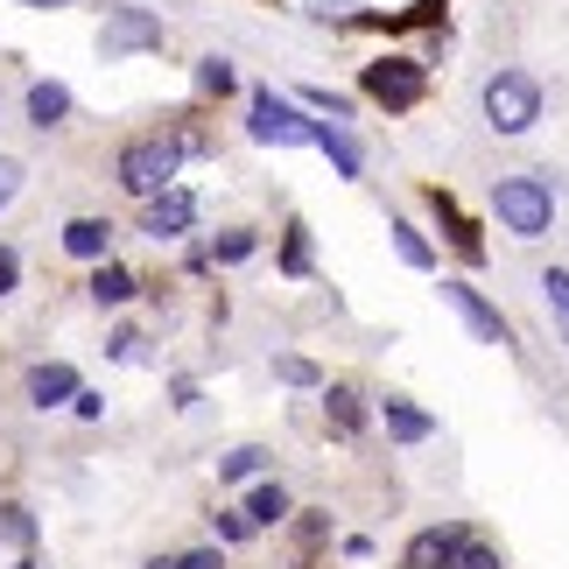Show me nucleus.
Returning a JSON list of instances; mask_svg holds the SVG:
<instances>
[{"mask_svg": "<svg viewBox=\"0 0 569 569\" xmlns=\"http://www.w3.org/2000/svg\"><path fill=\"white\" fill-rule=\"evenodd\" d=\"M190 134H141V141H127L120 148V162H113V177H120V190L127 197H141V204H148V197H162L169 190V177H177V162L190 156Z\"/></svg>", "mask_w": 569, "mask_h": 569, "instance_id": "1", "label": "nucleus"}, {"mask_svg": "<svg viewBox=\"0 0 569 569\" xmlns=\"http://www.w3.org/2000/svg\"><path fill=\"white\" fill-rule=\"evenodd\" d=\"M492 218H499V232H513V239H541L556 226V183L549 177H507L492 190Z\"/></svg>", "mask_w": 569, "mask_h": 569, "instance_id": "2", "label": "nucleus"}, {"mask_svg": "<svg viewBox=\"0 0 569 569\" xmlns=\"http://www.w3.org/2000/svg\"><path fill=\"white\" fill-rule=\"evenodd\" d=\"M478 99H486V127H492V134H528V127L541 120V84L528 71H492Z\"/></svg>", "mask_w": 569, "mask_h": 569, "instance_id": "3", "label": "nucleus"}, {"mask_svg": "<svg viewBox=\"0 0 569 569\" xmlns=\"http://www.w3.org/2000/svg\"><path fill=\"white\" fill-rule=\"evenodd\" d=\"M247 134L268 141V148H317V120H302V106L274 99V84H260L253 113H247Z\"/></svg>", "mask_w": 569, "mask_h": 569, "instance_id": "4", "label": "nucleus"}, {"mask_svg": "<svg viewBox=\"0 0 569 569\" xmlns=\"http://www.w3.org/2000/svg\"><path fill=\"white\" fill-rule=\"evenodd\" d=\"M429 92V71L415 57H380V63H366V99H380L387 113H408V106H422Z\"/></svg>", "mask_w": 569, "mask_h": 569, "instance_id": "5", "label": "nucleus"}, {"mask_svg": "<svg viewBox=\"0 0 569 569\" xmlns=\"http://www.w3.org/2000/svg\"><path fill=\"white\" fill-rule=\"evenodd\" d=\"M127 50H162V21L148 8H113V21L99 29V57H127Z\"/></svg>", "mask_w": 569, "mask_h": 569, "instance_id": "6", "label": "nucleus"}, {"mask_svg": "<svg viewBox=\"0 0 569 569\" xmlns=\"http://www.w3.org/2000/svg\"><path fill=\"white\" fill-rule=\"evenodd\" d=\"M443 302H450V310H457V317L471 323V338H478V345H513V331H507V317H499L492 302H486V296L471 289V281H443Z\"/></svg>", "mask_w": 569, "mask_h": 569, "instance_id": "7", "label": "nucleus"}, {"mask_svg": "<svg viewBox=\"0 0 569 569\" xmlns=\"http://www.w3.org/2000/svg\"><path fill=\"white\" fill-rule=\"evenodd\" d=\"M190 226H197V197H190V190L148 197V211H141V232H148V239H183Z\"/></svg>", "mask_w": 569, "mask_h": 569, "instance_id": "8", "label": "nucleus"}, {"mask_svg": "<svg viewBox=\"0 0 569 569\" xmlns=\"http://www.w3.org/2000/svg\"><path fill=\"white\" fill-rule=\"evenodd\" d=\"M71 393H78V373H71L63 359H50V366H29V401H36L42 415H50V408H63Z\"/></svg>", "mask_w": 569, "mask_h": 569, "instance_id": "9", "label": "nucleus"}, {"mask_svg": "<svg viewBox=\"0 0 569 569\" xmlns=\"http://www.w3.org/2000/svg\"><path fill=\"white\" fill-rule=\"evenodd\" d=\"M63 253L71 260H106L113 253V226H106V218H71V226H63Z\"/></svg>", "mask_w": 569, "mask_h": 569, "instance_id": "10", "label": "nucleus"}, {"mask_svg": "<svg viewBox=\"0 0 569 569\" xmlns=\"http://www.w3.org/2000/svg\"><path fill=\"white\" fill-rule=\"evenodd\" d=\"M380 415H387V436H393V443H422V436H436V422L415 401H401V393H387Z\"/></svg>", "mask_w": 569, "mask_h": 569, "instance_id": "11", "label": "nucleus"}, {"mask_svg": "<svg viewBox=\"0 0 569 569\" xmlns=\"http://www.w3.org/2000/svg\"><path fill=\"white\" fill-rule=\"evenodd\" d=\"M63 120H71V92H63L57 78L29 84V127H42V134H50V127H63Z\"/></svg>", "mask_w": 569, "mask_h": 569, "instance_id": "12", "label": "nucleus"}, {"mask_svg": "<svg viewBox=\"0 0 569 569\" xmlns=\"http://www.w3.org/2000/svg\"><path fill=\"white\" fill-rule=\"evenodd\" d=\"M134 268H120V260H99V274H92V302L99 310H120V302H134Z\"/></svg>", "mask_w": 569, "mask_h": 569, "instance_id": "13", "label": "nucleus"}, {"mask_svg": "<svg viewBox=\"0 0 569 569\" xmlns=\"http://www.w3.org/2000/svg\"><path fill=\"white\" fill-rule=\"evenodd\" d=\"M457 541H465V528H429V535H415V541H408V569H436V562H450V556H457Z\"/></svg>", "mask_w": 569, "mask_h": 569, "instance_id": "14", "label": "nucleus"}, {"mask_svg": "<svg viewBox=\"0 0 569 569\" xmlns=\"http://www.w3.org/2000/svg\"><path fill=\"white\" fill-rule=\"evenodd\" d=\"M317 148H323V156H331V169H338V177H359V169H366V156H359V141L345 134L338 120H331V127H317Z\"/></svg>", "mask_w": 569, "mask_h": 569, "instance_id": "15", "label": "nucleus"}, {"mask_svg": "<svg viewBox=\"0 0 569 569\" xmlns=\"http://www.w3.org/2000/svg\"><path fill=\"white\" fill-rule=\"evenodd\" d=\"M429 211H436V218H443V232L457 239V253H465V260H478V253H486V247H478V232L465 226V211H457V204H450V197H443V190H429Z\"/></svg>", "mask_w": 569, "mask_h": 569, "instance_id": "16", "label": "nucleus"}, {"mask_svg": "<svg viewBox=\"0 0 569 569\" xmlns=\"http://www.w3.org/2000/svg\"><path fill=\"white\" fill-rule=\"evenodd\" d=\"M323 415H331L338 436H359V429H366V408H359L352 387H331V393H323Z\"/></svg>", "mask_w": 569, "mask_h": 569, "instance_id": "17", "label": "nucleus"}, {"mask_svg": "<svg viewBox=\"0 0 569 569\" xmlns=\"http://www.w3.org/2000/svg\"><path fill=\"white\" fill-rule=\"evenodd\" d=\"M387 232H393V253H401V260H408V268H436V247H429V239H422V232H415V226H408V218H393V226H387Z\"/></svg>", "mask_w": 569, "mask_h": 569, "instance_id": "18", "label": "nucleus"}, {"mask_svg": "<svg viewBox=\"0 0 569 569\" xmlns=\"http://www.w3.org/2000/svg\"><path fill=\"white\" fill-rule=\"evenodd\" d=\"M260 465H268V450H260V443H239V450L218 457V478H226V486H247Z\"/></svg>", "mask_w": 569, "mask_h": 569, "instance_id": "19", "label": "nucleus"}, {"mask_svg": "<svg viewBox=\"0 0 569 569\" xmlns=\"http://www.w3.org/2000/svg\"><path fill=\"white\" fill-rule=\"evenodd\" d=\"M247 520H253V528H274V520H289V492H281V486H253Z\"/></svg>", "mask_w": 569, "mask_h": 569, "instance_id": "20", "label": "nucleus"}, {"mask_svg": "<svg viewBox=\"0 0 569 569\" xmlns=\"http://www.w3.org/2000/svg\"><path fill=\"white\" fill-rule=\"evenodd\" d=\"M541 302H549L556 331H562V345H569V268H549V274H541Z\"/></svg>", "mask_w": 569, "mask_h": 569, "instance_id": "21", "label": "nucleus"}, {"mask_svg": "<svg viewBox=\"0 0 569 569\" xmlns=\"http://www.w3.org/2000/svg\"><path fill=\"white\" fill-rule=\"evenodd\" d=\"M0 541H8V549H29L36 541V520H29L21 499H0Z\"/></svg>", "mask_w": 569, "mask_h": 569, "instance_id": "22", "label": "nucleus"}, {"mask_svg": "<svg viewBox=\"0 0 569 569\" xmlns=\"http://www.w3.org/2000/svg\"><path fill=\"white\" fill-rule=\"evenodd\" d=\"M197 92H204V99H226L232 92V57H197Z\"/></svg>", "mask_w": 569, "mask_h": 569, "instance_id": "23", "label": "nucleus"}, {"mask_svg": "<svg viewBox=\"0 0 569 569\" xmlns=\"http://www.w3.org/2000/svg\"><path fill=\"white\" fill-rule=\"evenodd\" d=\"M281 274H310V232L289 226V239H281Z\"/></svg>", "mask_w": 569, "mask_h": 569, "instance_id": "24", "label": "nucleus"}, {"mask_svg": "<svg viewBox=\"0 0 569 569\" xmlns=\"http://www.w3.org/2000/svg\"><path fill=\"white\" fill-rule=\"evenodd\" d=\"M450 569H499V549H486V541H457V556H450Z\"/></svg>", "mask_w": 569, "mask_h": 569, "instance_id": "25", "label": "nucleus"}, {"mask_svg": "<svg viewBox=\"0 0 569 569\" xmlns=\"http://www.w3.org/2000/svg\"><path fill=\"white\" fill-rule=\"evenodd\" d=\"M247 253H253V232H226V239H211V253H204V260L232 268V260H247Z\"/></svg>", "mask_w": 569, "mask_h": 569, "instance_id": "26", "label": "nucleus"}, {"mask_svg": "<svg viewBox=\"0 0 569 569\" xmlns=\"http://www.w3.org/2000/svg\"><path fill=\"white\" fill-rule=\"evenodd\" d=\"M302 99H310V106H323V113H331V120H352V99H345V92H323V84H310V92H302Z\"/></svg>", "mask_w": 569, "mask_h": 569, "instance_id": "27", "label": "nucleus"}, {"mask_svg": "<svg viewBox=\"0 0 569 569\" xmlns=\"http://www.w3.org/2000/svg\"><path fill=\"white\" fill-rule=\"evenodd\" d=\"M274 380H289V387H317V366H310V359H274Z\"/></svg>", "mask_w": 569, "mask_h": 569, "instance_id": "28", "label": "nucleus"}, {"mask_svg": "<svg viewBox=\"0 0 569 569\" xmlns=\"http://www.w3.org/2000/svg\"><path fill=\"white\" fill-rule=\"evenodd\" d=\"M14 190H21V162H14V156H0V211L14 204Z\"/></svg>", "mask_w": 569, "mask_h": 569, "instance_id": "29", "label": "nucleus"}, {"mask_svg": "<svg viewBox=\"0 0 569 569\" xmlns=\"http://www.w3.org/2000/svg\"><path fill=\"white\" fill-rule=\"evenodd\" d=\"M218 535H226V541H247L253 520H247V513H218Z\"/></svg>", "mask_w": 569, "mask_h": 569, "instance_id": "30", "label": "nucleus"}, {"mask_svg": "<svg viewBox=\"0 0 569 569\" xmlns=\"http://www.w3.org/2000/svg\"><path fill=\"white\" fill-rule=\"evenodd\" d=\"M14 281H21V260L14 247H0V296H14Z\"/></svg>", "mask_w": 569, "mask_h": 569, "instance_id": "31", "label": "nucleus"}, {"mask_svg": "<svg viewBox=\"0 0 569 569\" xmlns=\"http://www.w3.org/2000/svg\"><path fill=\"white\" fill-rule=\"evenodd\" d=\"M71 408L84 415V422H99V408H106V401H99V393H92V387H78V393H71Z\"/></svg>", "mask_w": 569, "mask_h": 569, "instance_id": "32", "label": "nucleus"}, {"mask_svg": "<svg viewBox=\"0 0 569 569\" xmlns=\"http://www.w3.org/2000/svg\"><path fill=\"white\" fill-rule=\"evenodd\" d=\"M134 345H141L134 331H113V338H106V352H113V359H134Z\"/></svg>", "mask_w": 569, "mask_h": 569, "instance_id": "33", "label": "nucleus"}, {"mask_svg": "<svg viewBox=\"0 0 569 569\" xmlns=\"http://www.w3.org/2000/svg\"><path fill=\"white\" fill-rule=\"evenodd\" d=\"M177 569H226V562H218V549H190Z\"/></svg>", "mask_w": 569, "mask_h": 569, "instance_id": "34", "label": "nucleus"}, {"mask_svg": "<svg viewBox=\"0 0 569 569\" xmlns=\"http://www.w3.org/2000/svg\"><path fill=\"white\" fill-rule=\"evenodd\" d=\"M21 8H63V0H21Z\"/></svg>", "mask_w": 569, "mask_h": 569, "instance_id": "35", "label": "nucleus"}, {"mask_svg": "<svg viewBox=\"0 0 569 569\" xmlns=\"http://www.w3.org/2000/svg\"><path fill=\"white\" fill-rule=\"evenodd\" d=\"M141 569H177V562H169V556H156V562H141Z\"/></svg>", "mask_w": 569, "mask_h": 569, "instance_id": "36", "label": "nucleus"}, {"mask_svg": "<svg viewBox=\"0 0 569 569\" xmlns=\"http://www.w3.org/2000/svg\"><path fill=\"white\" fill-rule=\"evenodd\" d=\"M14 569H36V562H14Z\"/></svg>", "mask_w": 569, "mask_h": 569, "instance_id": "37", "label": "nucleus"}, {"mask_svg": "<svg viewBox=\"0 0 569 569\" xmlns=\"http://www.w3.org/2000/svg\"><path fill=\"white\" fill-rule=\"evenodd\" d=\"M443 569H450V562H443Z\"/></svg>", "mask_w": 569, "mask_h": 569, "instance_id": "38", "label": "nucleus"}]
</instances>
